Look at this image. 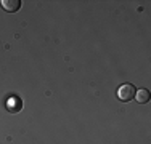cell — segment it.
Listing matches in <instances>:
<instances>
[{"label":"cell","instance_id":"cell-1","mask_svg":"<svg viewBox=\"0 0 151 144\" xmlns=\"http://www.w3.org/2000/svg\"><path fill=\"white\" fill-rule=\"evenodd\" d=\"M135 93H137V88L132 83H124L117 88V98L124 103H129L135 98Z\"/></svg>","mask_w":151,"mask_h":144},{"label":"cell","instance_id":"cell-2","mask_svg":"<svg viewBox=\"0 0 151 144\" xmlns=\"http://www.w3.org/2000/svg\"><path fill=\"white\" fill-rule=\"evenodd\" d=\"M2 8L8 13H15L21 8V0H2L0 2Z\"/></svg>","mask_w":151,"mask_h":144},{"label":"cell","instance_id":"cell-3","mask_svg":"<svg viewBox=\"0 0 151 144\" xmlns=\"http://www.w3.org/2000/svg\"><path fill=\"white\" fill-rule=\"evenodd\" d=\"M21 107H23V101L18 98V96H12V98L8 99V103H6V109H8L10 112H13V114L19 112Z\"/></svg>","mask_w":151,"mask_h":144},{"label":"cell","instance_id":"cell-4","mask_svg":"<svg viewBox=\"0 0 151 144\" xmlns=\"http://www.w3.org/2000/svg\"><path fill=\"white\" fill-rule=\"evenodd\" d=\"M135 98H137V101H138L140 104H146V103L150 101V98H151V93H150L146 88L137 90V93H135Z\"/></svg>","mask_w":151,"mask_h":144}]
</instances>
